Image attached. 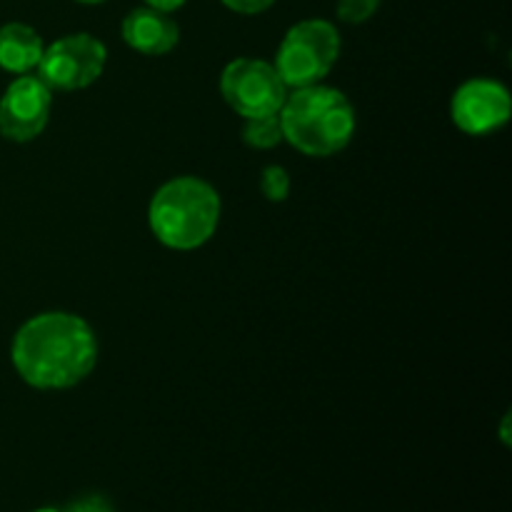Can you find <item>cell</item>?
<instances>
[{"label":"cell","instance_id":"cell-1","mask_svg":"<svg viewBox=\"0 0 512 512\" xmlns=\"http://www.w3.org/2000/svg\"><path fill=\"white\" fill-rule=\"evenodd\" d=\"M95 360L98 340L78 315L40 313L15 333L13 365L33 388H73L88 378Z\"/></svg>","mask_w":512,"mask_h":512},{"label":"cell","instance_id":"cell-2","mask_svg":"<svg viewBox=\"0 0 512 512\" xmlns=\"http://www.w3.org/2000/svg\"><path fill=\"white\" fill-rule=\"evenodd\" d=\"M283 140L313 158L340 153L355 133V110L340 90L325 85L295 88L280 108Z\"/></svg>","mask_w":512,"mask_h":512},{"label":"cell","instance_id":"cell-3","mask_svg":"<svg viewBox=\"0 0 512 512\" xmlns=\"http://www.w3.org/2000/svg\"><path fill=\"white\" fill-rule=\"evenodd\" d=\"M150 230L173 250L200 248L213 238L220 220V198L200 178H175L150 200Z\"/></svg>","mask_w":512,"mask_h":512},{"label":"cell","instance_id":"cell-4","mask_svg":"<svg viewBox=\"0 0 512 512\" xmlns=\"http://www.w3.org/2000/svg\"><path fill=\"white\" fill-rule=\"evenodd\" d=\"M340 55V35L328 20H303L285 33L275 70L288 88L315 85L330 73Z\"/></svg>","mask_w":512,"mask_h":512},{"label":"cell","instance_id":"cell-5","mask_svg":"<svg viewBox=\"0 0 512 512\" xmlns=\"http://www.w3.org/2000/svg\"><path fill=\"white\" fill-rule=\"evenodd\" d=\"M220 93L235 113L250 120L280 113L288 98V85L275 65L258 58H238L225 65L220 75Z\"/></svg>","mask_w":512,"mask_h":512},{"label":"cell","instance_id":"cell-6","mask_svg":"<svg viewBox=\"0 0 512 512\" xmlns=\"http://www.w3.org/2000/svg\"><path fill=\"white\" fill-rule=\"evenodd\" d=\"M105 55V45L93 35H65L43 50L38 78L55 90L88 88L103 73Z\"/></svg>","mask_w":512,"mask_h":512},{"label":"cell","instance_id":"cell-7","mask_svg":"<svg viewBox=\"0 0 512 512\" xmlns=\"http://www.w3.org/2000/svg\"><path fill=\"white\" fill-rule=\"evenodd\" d=\"M50 88L40 78L20 75L0 98V133L15 143L38 138L50 118Z\"/></svg>","mask_w":512,"mask_h":512},{"label":"cell","instance_id":"cell-8","mask_svg":"<svg viewBox=\"0 0 512 512\" xmlns=\"http://www.w3.org/2000/svg\"><path fill=\"white\" fill-rule=\"evenodd\" d=\"M453 120L463 133L485 135L498 130L510 118V93L505 85L475 78L460 85L453 95Z\"/></svg>","mask_w":512,"mask_h":512},{"label":"cell","instance_id":"cell-9","mask_svg":"<svg viewBox=\"0 0 512 512\" xmlns=\"http://www.w3.org/2000/svg\"><path fill=\"white\" fill-rule=\"evenodd\" d=\"M180 30L168 18V13H160L155 8H135L123 20V40L133 50L143 55H165L178 45Z\"/></svg>","mask_w":512,"mask_h":512},{"label":"cell","instance_id":"cell-10","mask_svg":"<svg viewBox=\"0 0 512 512\" xmlns=\"http://www.w3.org/2000/svg\"><path fill=\"white\" fill-rule=\"evenodd\" d=\"M43 40L30 25L8 23L0 28V68L25 75L38 68L43 58Z\"/></svg>","mask_w":512,"mask_h":512},{"label":"cell","instance_id":"cell-11","mask_svg":"<svg viewBox=\"0 0 512 512\" xmlns=\"http://www.w3.org/2000/svg\"><path fill=\"white\" fill-rule=\"evenodd\" d=\"M243 140L250 145V148L268 150L275 148V145L283 140V128H280V115H263V118H250L245 123Z\"/></svg>","mask_w":512,"mask_h":512},{"label":"cell","instance_id":"cell-12","mask_svg":"<svg viewBox=\"0 0 512 512\" xmlns=\"http://www.w3.org/2000/svg\"><path fill=\"white\" fill-rule=\"evenodd\" d=\"M260 190L268 200L273 203H280V200L288 198V190H290V178L285 173V168L280 165H268L263 170V178H260Z\"/></svg>","mask_w":512,"mask_h":512},{"label":"cell","instance_id":"cell-13","mask_svg":"<svg viewBox=\"0 0 512 512\" xmlns=\"http://www.w3.org/2000/svg\"><path fill=\"white\" fill-rule=\"evenodd\" d=\"M378 5L380 0H338V18L350 25L365 23L368 18H373Z\"/></svg>","mask_w":512,"mask_h":512},{"label":"cell","instance_id":"cell-14","mask_svg":"<svg viewBox=\"0 0 512 512\" xmlns=\"http://www.w3.org/2000/svg\"><path fill=\"white\" fill-rule=\"evenodd\" d=\"M65 512H113V505L103 495H85V498L70 503Z\"/></svg>","mask_w":512,"mask_h":512},{"label":"cell","instance_id":"cell-15","mask_svg":"<svg viewBox=\"0 0 512 512\" xmlns=\"http://www.w3.org/2000/svg\"><path fill=\"white\" fill-rule=\"evenodd\" d=\"M275 0H223L225 8H230L233 13L240 15H258L263 10H268Z\"/></svg>","mask_w":512,"mask_h":512},{"label":"cell","instance_id":"cell-16","mask_svg":"<svg viewBox=\"0 0 512 512\" xmlns=\"http://www.w3.org/2000/svg\"><path fill=\"white\" fill-rule=\"evenodd\" d=\"M145 5L160 10V13H173V10L183 8L185 0H145Z\"/></svg>","mask_w":512,"mask_h":512},{"label":"cell","instance_id":"cell-17","mask_svg":"<svg viewBox=\"0 0 512 512\" xmlns=\"http://www.w3.org/2000/svg\"><path fill=\"white\" fill-rule=\"evenodd\" d=\"M78 3H85V5H95V3H103V0H78Z\"/></svg>","mask_w":512,"mask_h":512},{"label":"cell","instance_id":"cell-18","mask_svg":"<svg viewBox=\"0 0 512 512\" xmlns=\"http://www.w3.org/2000/svg\"><path fill=\"white\" fill-rule=\"evenodd\" d=\"M35 512H58V510H35Z\"/></svg>","mask_w":512,"mask_h":512}]
</instances>
